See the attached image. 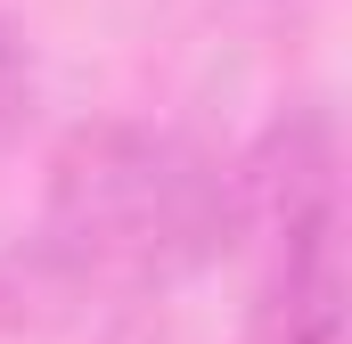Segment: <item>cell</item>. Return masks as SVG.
<instances>
[{"instance_id": "1", "label": "cell", "mask_w": 352, "mask_h": 344, "mask_svg": "<svg viewBox=\"0 0 352 344\" xmlns=\"http://www.w3.org/2000/svg\"><path fill=\"white\" fill-rule=\"evenodd\" d=\"M238 246L230 156L180 123L90 115L41 172L33 270L50 295H164Z\"/></svg>"}, {"instance_id": "3", "label": "cell", "mask_w": 352, "mask_h": 344, "mask_svg": "<svg viewBox=\"0 0 352 344\" xmlns=\"http://www.w3.org/2000/svg\"><path fill=\"white\" fill-rule=\"evenodd\" d=\"M33 41H25V25L0 8V156L16 148V131H25V115H33Z\"/></svg>"}, {"instance_id": "2", "label": "cell", "mask_w": 352, "mask_h": 344, "mask_svg": "<svg viewBox=\"0 0 352 344\" xmlns=\"http://www.w3.org/2000/svg\"><path fill=\"white\" fill-rule=\"evenodd\" d=\"M238 180V246H254V295L238 344H344V148L320 98L278 107Z\"/></svg>"}]
</instances>
